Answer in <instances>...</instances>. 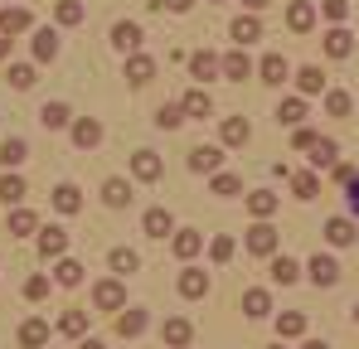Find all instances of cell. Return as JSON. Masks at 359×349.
Returning a JSON list of instances; mask_svg holds the SVG:
<instances>
[{"label":"cell","instance_id":"1","mask_svg":"<svg viewBox=\"0 0 359 349\" xmlns=\"http://www.w3.org/2000/svg\"><path fill=\"white\" fill-rule=\"evenodd\" d=\"M248 252H252V257H272V252H277V228H272V224L248 228Z\"/></svg>","mask_w":359,"mask_h":349},{"label":"cell","instance_id":"2","mask_svg":"<svg viewBox=\"0 0 359 349\" xmlns=\"http://www.w3.org/2000/svg\"><path fill=\"white\" fill-rule=\"evenodd\" d=\"M93 306L121 310V306H126V287H121V282H97V287H93Z\"/></svg>","mask_w":359,"mask_h":349},{"label":"cell","instance_id":"3","mask_svg":"<svg viewBox=\"0 0 359 349\" xmlns=\"http://www.w3.org/2000/svg\"><path fill=\"white\" fill-rule=\"evenodd\" d=\"M161 170H165V165H161V156H156V151H136V156H131V174H136L141 184L161 179Z\"/></svg>","mask_w":359,"mask_h":349},{"label":"cell","instance_id":"4","mask_svg":"<svg viewBox=\"0 0 359 349\" xmlns=\"http://www.w3.org/2000/svg\"><path fill=\"white\" fill-rule=\"evenodd\" d=\"M219 165H224V151L219 146H194L189 151V170L194 174H209V170H219Z\"/></svg>","mask_w":359,"mask_h":349},{"label":"cell","instance_id":"5","mask_svg":"<svg viewBox=\"0 0 359 349\" xmlns=\"http://www.w3.org/2000/svg\"><path fill=\"white\" fill-rule=\"evenodd\" d=\"M97 141H102V121H93V116L73 121V146H78V151H93Z\"/></svg>","mask_w":359,"mask_h":349},{"label":"cell","instance_id":"6","mask_svg":"<svg viewBox=\"0 0 359 349\" xmlns=\"http://www.w3.org/2000/svg\"><path fill=\"white\" fill-rule=\"evenodd\" d=\"M311 277H316V287H335V282H340V262L325 257V252H316V257H311Z\"/></svg>","mask_w":359,"mask_h":349},{"label":"cell","instance_id":"7","mask_svg":"<svg viewBox=\"0 0 359 349\" xmlns=\"http://www.w3.org/2000/svg\"><path fill=\"white\" fill-rule=\"evenodd\" d=\"M229 34H233V44H238V49H248L252 39H262V25H257V15H238V20L229 25Z\"/></svg>","mask_w":359,"mask_h":349},{"label":"cell","instance_id":"8","mask_svg":"<svg viewBox=\"0 0 359 349\" xmlns=\"http://www.w3.org/2000/svg\"><path fill=\"white\" fill-rule=\"evenodd\" d=\"M29 25H34V20H29L25 5H5V10H0V34H25Z\"/></svg>","mask_w":359,"mask_h":349},{"label":"cell","instance_id":"9","mask_svg":"<svg viewBox=\"0 0 359 349\" xmlns=\"http://www.w3.org/2000/svg\"><path fill=\"white\" fill-rule=\"evenodd\" d=\"M39 252H44V257H63V252H68V233H63L59 224L39 228Z\"/></svg>","mask_w":359,"mask_h":349},{"label":"cell","instance_id":"10","mask_svg":"<svg viewBox=\"0 0 359 349\" xmlns=\"http://www.w3.org/2000/svg\"><path fill=\"white\" fill-rule=\"evenodd\" d=\"M320 44H325V54H330V58H350V54H355V34H350V29H330Z\"/></svg>","mask_w":359,"mask_h":349},{"label":"cell","instance_id":"11","mask_svg":"<svg viewBox=\"0 0 359 349\" xmlns=\"http://www.w3.org/2000/svg\"><path fill=\"white\" fill-rule=\"evenodd\" d=\"M126 78H131L136 88H146V83L156 78V63H151L146 54H126Z\"/></svg>","mask_w":359,"mask_h":349},{"label":"cell","instance_id":"12","mask_svg":"<svg viewBox=\"0 0 359 349\" xmlns=\"http://www.w3.org/2000/svg\"><path fill=\"white\" fill-rule=\"evenodd\" d=\"M49 335H54V330H49L44 320H25V325H20V345H25V349H44V345H49Z\"/></svg>","mask_w":359,"mask_h":349},{"label":"cell","instance_id":"13","mask_svg":"<svg viewBox=\"0 0 359 349\" xmlns=\"http://www.w3.org/2000/svg\"><path fill=\"white\" fill-rule=\"evenodd\" d=\"M112 44H117L121 54H136V49H141V25H131V20H121L117 29H112Z\"/></svg>","mask_w":359,"mask_h":349},{"label":"cell","instance_id":"14","mask_svg":"<svg viewBox=\"0 0 359 349\" xmlns=\"http://www.w3.org/2000/svg\"><path fill=\"white\" fill-rule=\"evenodd\" d=\"M189 73H194L199 83H209L214 73H224V63H219V58L209 54V49H199V54H189Z\"/></svg>","mask_w":359,"mask_h":349},{"label":"cell","instance_id":"15","mask_svg":"<svg viewBox=\"0 0 359 349\" xmlns=\"http://www.w3.org/2000/svg\"><path fill=\"white\" fill-rule=\"evenodd\" d=\"M248 141H252L248 116H224V146H248Z\"/></svg>","mask_w":359,"mask_h":349},{"label":"cell","instance_id":"16","mask_svg":"<svg viewBox=\"0 0 359 349\" xmlns=\"http://www.w3.org/2000/svg\"><path fill=\"white\" fill-rule=\"evenodd\" d=\"M189 335H194V330H189V320H180V315H170V320L161 325V340H165V345H175V349L189 345Z\"/></svg>","mask_w":359,"mask_h":349},{"label":"cell","instance_id":"17","mask_svg":"<svg viewBox=\"0 0 359 349\" xmlns=\"http://www.w3.org/2000/svg\"><path fill=\"white\" fill-rule=\"evenodd\" d=\"M117 335H126V340L146 335V310H126V306H121V315H117Z\"/></svg>","mask_w":359,"mask_h":349},{"label":"cell","instance_id":"18","mask_svg":"<svg viewBox=\"0 0 359 349\" xmlns=\"http://www.w3.org/2000/svg\"><path fill=\"white\" fill-rule=\"evenodd\" d=\"M102 204H107V209H126V204H131V184H126V179H107V184H102Z\"/></svg>","mask_w":359,"mask_h":349},{"label":"cell","instance_id":"19","mask_svg":"<svg viewBox=\"0 0 359 349\" xmlns=\"http://www.w3.org/2000/svg\"><path fill=\"white\" fill-rule=\"evenodd\" d=\"M5 83H10V88H20V93H29V88L39 83V73H34V63H10Z\"/></svg>","mask_w":359,"mask_h":349},{"label":"cell","instance_id":"20","mask_svg":"<svg viewBox=\"0 0 359 349\" xmlns=\"http://www.w3.org/2000/svg\"><path fill=\"white\" fill-rule=\"evenodd\" d=\"M297 88L306 93V97H316V93H325V73H320L316 63H306V68L297 73Z\"/></svg>","mask_w":359,"mask_h":349},{"label":"cell","instance_id":"21","mask_svg":"<svg viewBox=\"0 0 359 349\" xmlns=\"http://www.w3.org/2000/svg\"><path fill=\"white\" fill-rule=\"evenodd\" d=\"M141 228L151 233V238H170V209H146Z\"/></svg>","mask_w":359,"mask_h":349},{"label":"cell","instance_id":"22","mask_svg":"<svg viewBox=\"0 0 359 349\" xmlns=\"http://www.w3.org/2000/svg\"><path fill=\"white\" fill-rule=\"evenodd\" d=\"M54 209H59V214H78V209H83L78 184H59V189H54Z\"/></svg>","mask_w":359,"mask_h":349},{"label":"cell","instance_id":"23","mask_svg":"<svg viewBox=\"0 0 359 349\" xmlns=\"http://www.w3.org/2000/svg\"><path fill=\"white\" fill-rule=\"evenodd\" d=\"M204 291H209V272H194V267H189V272L180 277V296H189V301H199Z\"/></svg>","mask_w":359,"mask_h":349},{"label":"cell","instance_id":"24","mask_svg":"<svg viewBox=\"0 0 359 349\" xmlns=\"http://www.w3.org/2000/svg\"><path fill=\"white\" fill-rule=\"evenodd\" d=\"M287 25H292L297 34H311V25H316V10H311L306 0H297V5L287 10Z\"/></svg>","mask_w":359,"mask_h":349},{"label":"cell","instance_id":"25","mask_svg":"<svg viewBox=\"0 0 359 349\" xmlns=\"http://www.w3.org/2000/svg\"><path fill=\"white\" fill-rule=\"evenodd\" d=\"M257 73H262V83H272V88H277V83H287V58H282V54H267Z\"/></svg>","mask_w":359,"mask_h":349},{"label":"cell","instance_id":"26","mask_svg":"<svg viewBox=\"0 0 359 349\" xmlns=\"http://www.w3.org/2000/svg\"><path fill=\"white\" fill-rule=\"evenodd\" d=\"M54 54H59V34H54V29H34V58L49 63Z\"/></svg>","mask_w":359,"mask_h":349},{"label":"cell","instance_id":"27","mask_svg":"<svg viewBox=\"0 0 359 349\" xmlns=\"http://www.w3.org/2000/svg\"><path fill=\"white\" fill-rule=\"evenodd\" d=\"M180 107H184V116H209V112H214V102H209V93H204V88L184 93V102H180Z\"/></svg>","mask_w":359,"mask_h":349},{"label":"cell","instance_id":"28","mask_svg":"<svg viewBox=\"0 0 359 349\" xmlns=\"http://www.w3.org/2000/svg\"><path fill=\"white\" fill-rule=\"evenodd\" d=\"M277 335H282V340H297V335H306V315H301V310L277 315Z\"/></svg>","mask_w":359,"mask_h":349},{"label":"cell","instance_id":"29","mask_svg":"<svg viewBox=\"0 0 359 349\" xmlns=\"http://www.w3.org/2000/svg\"><path fill=\"white\" fill-rule=\"evenodd\" d=\"M39 121H44L49 131H63V126L73 121V112H68L63 102H44V112H39Z\"/></svg>","mask_w":359,"mask_h":349},{"label":"cell","instance_id":"30","mask_svg":"<svg viewBox=\"0 0 359 349\" xmlns=\"http://www.w3.org/2000/svg\"><path fill=\"white\" fill-rule=\"evenodd\" d=\"M325 238H330L335 247H350V242H355V224H350V219H330V224H325Z\"/></svg>","mask_w":359,"mask_h":349},{"label":"cell","instance_id":"31","mask_svg":"<svg viewBox=\"0 0 359 349\" xmlns=\"http://www.w3.org/2000/svg\"><path fill=\"white\" fill-rule=\"evenodd\" d=\"M248 209H252L257 219H272V214H277V194H272V189H257V194H248Z\"/></svg>","mask_w":359,"mask_h":349},{"label":"cell","instance_id":"32","mask_svg":"<svg viewBox=\"0 0 359 349\" xmlns=\"http://www.w3.org/2000/svg\"><path fill=\"white\" fill-rule=\"evenodd\" d=\"M297 277H301V267L292 257H272V282H277V287H292Z\"/></svg>","mask_w":359,"mask_h":349},{"label":"cell","instance_id":"33","mask_svg":"<svg viewBox=\"0 0 359 349\" xmlns=\"http://www.w3.org/2000/svg\"><path fill=\"white\" fill-rule=\"evenodd\" d=\"M59 330H63V335H73V340H83V330H88V310H63Z\"/></svg>","mask_w":359,"mask_h":349},{"label":"cell","instance_id":"34","mask_svg":"<svg viewBox=\"0 0 359 349\" xmlns=\"http://www.w3.org/2000/svg\"><path fill=\"white\" fill-rule=\"evenodd\" d=\"M34 228H39V219H34L29 209H20V204H15V209H10V233H15V238H25V233H34Z\"/></svg>","mask_w":359,"mask_h":349},{"label":"cell","instance_id":"35","mask_svg":"<svg viewBox=\"0 0 359 349\" xmlns=\"http://www.w3.org/2000/svg\"><path fill=\"white\" fill-rule=\"evenodd\" d=\"M20 160H29V146H25L20 136H10V141L0 146V165H20Z\"/></svg>","mask_w":359,"mask_h":349},{"label":"cell","instance_id":"36","mask_svg":"<svg viewBox=\"0 0 359 349\" xmlns=\"http://www.w3.org/2000/svg\"><path fill=\"white\" fill-rule=\"evenodd\" d=\"M25 194H29V189H25V179H20V174H5V179H0V199H5L10 209H15Z\"/></svg>","mask_w":359,"mask_h":349},{"label":"cell","instance_id":"37","mask_svg":"<svg viewBox=\"0 0 359 349\" xmlns=\"http://www.w3.org/2000/svg\"><path fill=\"white\" fill-rule=\"evenodd\" d=\"M224 73H229V78H248V73H252V58H248V49H233V54L224 58Z\"/></svg>","mask_w":359,"mask_h":349},{"label":"cell","instance_id":"38","mask_svg":"<svg viewBox=\"0 0 359 349\" xmlns=\"http://www.w3.org/2000/svg\"><path fill=\"white\" fill-rule=\"evenodd\" d=\"M301 116H306V102H301V97H287V102L277 107V121H282V126H301Z\"/></svg>","mask_w":359,"mask_h":349},{"label":"cell","instance_id":"39","mask_svg":"<svg viewBox=\"0 0 359 349\" xmlns=\"http://www.w3.org/2000/svg\"><path fill=\"white\" fill-rule=\"evenodd\" d=\"M107 262H112V272H117V277H131V272H136V252H131V247H112V257H107Z\"/></svg>","mask_w":359,"mask_h":349},{"label":"cell","instance_id":"40","mask_svg":"<svg viewBox=\"0 0 359 349\" xmlns=\"http://www.w3.org/2000/svg\"><path fill=\"white\" fill-rule=\"evenodd\" d=\"M335 156H340V146H335V141H325V136L311 146V165H335Z\"/></svg>","mask_w":359,"mask_h":349},{"label":"cell","instance_id":"41","mask_svg":"<svg viewBox=\"0 0 359 349\" xmlns=\"http://www.w3.org/2000/svg\"><path fill=\"white\" fill-rule=\"evenodd\" d=\"M243 310H248L252 320H262V315L272 310V301H267V291H248V296H243Z\"/></svg>","mask_w":359,"mask_h":349},{"label":"cell","instance_id":"42","mask_svg":"<svg viewBox=\"0 0 359 349\" xmlns=\"http://www.w3.org/2000/svg\"><path fill=\"white\" fill-rule=\"evenodd\" d=\"M292 189H297V199H316L320 194V179L311 170H301V174H292Z\"/></svg>","mask_w":359,"mask_h":349},{"label":"cell","instance_id":"43","mask_svg":"<svg viewBox=\"0 0 359 349\" xmlns=\"http://www.w3.org/2000/svg\"><path fill=\"white\" fill-rule=\"evenodd\" d=\"M199 247H204V238H199V233H194V228L175 233V257H194Z\"/></svg>","mask_w":359,"mask_h":349},{"label":"cell","instance_id":"44","mask_svg":"<svg viewBox=\"0 0 359 349\" xmlns=\"http://www.w3.org/2000/svg\"><path fill=\"white\" fill-rule=\"evenodd\" d=\"M180 121H184V107H180V102H165V107L156 112V126H161V131H175Z\"/></svg>","mask_w":359,"mask_h":349},{"label":"cell","instance_id":"45","mask_svg":"<svg viewBox=\"0 0 359 349\" xmlns=\"http://www.w3.org/2000/svg\"><path fill=\"white\" fill-rule=\"evenodd\" d=\"M350 107H355V102H350V93H340V88H335V93H325V112H330V116H350Z\"/></svg>","mask_w":359,"mask_h":349},{"label":"cell","instance_id":"46","mask_svg":"<svg viewBox=\"0 0 359 349\" xmlns=\"http://www.w3.org/2000/svg\"><path fill=\"white\" fill-rule=\"evenodd\" d=\"M54 20H59V25H83V5H78V0H59Z\"/></svg>","mask_w":359,"mask_h":349},{"label":"cell","instance_id":"47","mask_svg":"<svg viewBox=\"0 0 359 349\" xmlns=\"http://www.w3.org/2000/svg\"><path fill=\"white\" fill-rule=\"evenodd\" d=\"M78 282H83V267H78L73 257H63L59 262V287H78Z\"/></svg>","mask_w":359,"mask_h":349},{"label":"cell","instance_id":"48","mask_svg":"<svg viewBox=\"0 0 359 349\" xmlns=\"http://www.w3.org/2000/svg\"><path fill=\"white\" fill-rule=\"evenodd\" d=\"M243 184H238V174H214V194H224V199H233Z\"/></svg>","mask_w":359,"mask_h":349},{"label":"cell","instance_id":"49","mask_svg":"<svg viewBox=\"0 0 359 349\" xmlns=\"http://www.w3.org/2000/svg\"><path fill=\"white\" fill-rule=\"evenodd\" d=\"M209 257H214V262H229V257H233V238H214V242H209Z\"/></svg>","mask_w":359,"mask_h":349},{"label":"cell","instance_id":"50","mask_svg":"<svg viewBox=\"0 0 359 349\" xmlns=\"http://www.w3.org/2000/svg\"><path fill=\"white\" fill-rule=\"evenodd\" d=\"M25 296H29V301H44V296H49V277H29V282H25Z\"/></svg>","mask_w":359,"mask_h":349},{"label":"cell","instance_id":"51","mask_svg":"<svg viewBox=\"0 0 359 349\" xmlns=\"http://www.w3.org/2000/svg\"><path fill=\"white\" fill-rule=\"evenodd\" d=\"M316 141H320V136H316L311 126H297V136H292V146H297V151H311Z\"/></svg>","mask_w":359,"mask_h":349},{"label":"cell","instance_id":"52","mask_svg":"<svg viewBox=\"0 0 359 349\" xmlns=\"http://www.w3.org/2000/svg\"><path fill=\"white\" fill-rule=\"evenodd\" d=\"M345 10H350L345 0H325V15H330V20H345Z\"/></svg>","mask_w":359,"mask_h":349},{"label":"cell","instance_id":"53","mask_svg":"<svg viewBox=\"0 0 359 349\" xmlns=\"http://www.w3.org/2000/svg\"><path fill=\"white\" fill-rule=\"evenodd\" d=\"M156 5H161V10H175V15H184V10H189L194 0H156Z\"/></svg>","mask_w":359,"mask_h":349},{"label":"cell","instance_id":"54","mask_svg":"<svg viewBox=\"0 0 359 349\" xmlns=\"http://www.w3.org/2000/svg\"><path fill=\"white\" fill-rule=\"evenodd\" d=\"M345 189H350V209H355V219H359V174L345 184Z\"/></svg>","mask_w":359,"mask_h":349},{"label":"cell","instance_id":"55","mask_svg":"<svg viewBox=\"0 0 359 349\" xmlns=\"http://www.w3.org/2000/svg\"><path fill=\"white\" fill-rule=\"evenodd\" d=\"M355 174H359L355 165H335V179H340V184H350V179H355Z\"/></svg>","mask_w":359,"mask_h":349},{"label":"cell","instance_id":"56","mask_svg":"<svg viewBox=\"0 0 359 349\" xmlns=\"http://www.w3.org/2000/svg\"><path fill=\"white\" fill-rule=\"evenodd\" d=\"M0 58H10V34H0Z\"/></svg>","mask_w":359,"mask_h":349},{"label":"cell","instance_id":"57","mask_svg":"<svg viewBox=\"0 0 359 349\" xmlns=\"http://www.w3.org/2000/svg\"><path fill=\"white\" fill-rule=\"evenodd\" d=\"M78 349H107V345H102V340H83Z\"/></svg>","mask_w":359,"mask_h":349},{"label":"cell","instance_id":"58","mask_svg":"<svg viewBox=\"0 0 359 349\" xmlns=\"http://www.w3.org/2000/svg\"><path fill=\"white\" fill-rule=\"evenodd\" d=\"M301 349H325V340H306V345H301Z\"/></svg>","mask_w":359,"mask_h":349},{"label":"cell","instance_id":"59","mask_svg":"<svg viewBox=\"0 0 359 349\" xmlns=\"http://www.w3.org/2000/svg\"><path fill=\"white\" fill-rule=\"evenodd\" d=\"M243 5H248V10H262V5H267V0H243Z\"/></svg>","mask_w":359,"mask_h":349},{"label":"cell","instance_id":"60","mask_svg":"<svg viewBox=\"0 0 359 349\" xmlns=\"http://www.w3.org/2000/svg\"><path fill=\"white\" fill-rule=\"evenodd\" d=\"M355 320H359V306H355Z\"/></svg>","mask_w":359,"mask_h":349},{"label":"cell","instance_id":"61","mask_svg":"<svg viewBox=\"0 0 359 349\" xmlns=\"http://www.w3.org/2000/svg\"><path fill=\"white\" fill-rule=\"evenodd\" d=\"M277 349H282V345H277Z\"/></svg>","mask_w":359,"mask_h":349}]
</instances>
